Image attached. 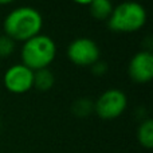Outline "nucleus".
<instances>
[{"label": "nucleus", "instance_id": "423d86ee", "mask_svg": "<svg viewBox=\"0 0 153 153\" xmlns=\"http://www.w3.org/2000/svg\"><path fill=\"white\" fill-rule=\"evenodd\" d=\"M3 83L12 94H24L34 87V71L23 63L12 65L5 70Z\"/></svg>", "mask_w": 153, "mask_h": 153}, {"label": "nucleus", "instance_id": "4468645a", "mask_svg": "<svg viewBox=\"0 0 153 153\" xmlns=\"http://www.w3.org/2000/svg\"><path fill=\"white\" fill-rule=\"evenodd\" d=\"M75 4H79V5H89L93 0H73Z\"/></svg>", "mask_w": 153, "mask_h": 153}, {"label": "nucleus", "instance_id": "9b49d317", "mask_svg": "<svg viewBox=\"0 0 153 153\" xmlns=\"http://www.w3.org/2000/svg\"><path fill=\"white\" fill-rule=\"evenodd\" d=\"M71 111L75 117L85 118L94 111V102L89 98H79L71 106Z\"/></svg>", "mask_w": 153, "mask_h": 153}, {"label": "nucleus", "instance_id": "ddd939ff", "mask_svg": "<svg viewBox=\"0 0 153 153\" xmlns=\"http://www.w3.org/2000/svg\"><path fill=\"white\" fill-rule=\"evenodd\" d=\"M91 73L94 75H97V76H102V75H105L106 73H108V69H109V66H108V63H106L105 61H97L94 65H91Z\"/></svg>", "mask_w": 153, "mask_h": 153}, {"label": "nucleus", "instance_id": "9d476101", "mask_svg": "<svg viewBox=\"0 0 153 153\" xmlns=\"http://www.w3.org/2000/svg\"><path fill=\"white\" fill-rule=\"evenodd\" d=\"M137 140L144 148L151 149L153 146V121L151 118L144 120L137 129Z\"/></svg>", "mask_w": 153, "mask_h": 153}, {"label": "nucleus", "instance_id": "20e7f679", "mask_svg": "<svg viewBox=\"0 0 153 153\" xmlns=\"http://www.w3.org/2000/svg\"><path fill=\"white\" fill-rule=\"evenodd\" d=\"M128 108V97L120 89H108L94 102V113L102 120H116Z\"/></svg>", "mask_w": 153, "mask_h": 153}, {"label": "nucleus", "instance_id": "f257e3e1", "mask_svg": "<svg viewBox=\"0 0 153 153\" xmlns=\"http://www.w3.org/2000/svg\"><path fill=\"white\" fill-rule=\"evenodd\" d=\"M43 28V16L31 5L16 7L7 13L3 22L4 35L13 42H26L40 34Z\"/></svg>", "mask_w": 153, "mask_h": 153}, {"label": "nucleus", "instance_id": "f8f14e48", "mask_svg": "<svg viewBox=\"0 0 153 153\" xmlns=\"http://www.w3.org/2000/svg\"><path fill=\"white\" fill-rule=\"evenodd\" d=\"M15 50V42L7 35H0V58H7Z\"/></svg>", "mask_w": 153, "mask_h": 153}, {"label": "nucleus", "instance_id": "f03ea898", "mask_svg": "<svg viewBox=\"0 0 153 153\" xmlns=\"http://www.w3.org/2000/svg\"><path fill=\"white\" fill-rule=\"evenodd\" d=\"M56 43L51 36L39 34L31 39L26 40L20 50L22 63L36 71L40 69H47L55 61Z\"/></svg>", "mask_w": 153, "mask_h": 153}, {"label": "nucleus", "instance_id": "0eeeda50", "mask_svg": "<svg viewBox=\"0 0 153 153\" xmlns=\"http://www.w3.org/2000/svg\"><path fill=\"white\" fill-rule=\"evenodd\" d=\"M128 74L136 83H148L153 78V55L149 50L136 53L128 65Z\"/></svg>", "mask_w": 153, "mask_h": 153}, {"label": "nucleus", "instance_id": "7ed1b4c3", "mask_svg": "<svg viewBox=\"0 0 153 153\" xmlns=\"http://www.w3.org/2000/svg\"><path fill=\"white\" fill-rule=\"evenodd\" d=\"M148 13L141 3L128 0L122 1L113 8L110 18L108 19V26L111 31L130 34L137 32L145 26Z\"/></svg>", "mask_w": 153, "mask_h": 153}, {"label": "nucleus", "instance_id": "39448f33", "mask_svg": "<svg viewBox=\"0 0 153 153\" xmlns=\"http://www.w3.org/2000/svg\"><path fill=\"white\" fill-rule=\"evenodd\" d=\"M67 58L79 67H90L101 59V48L94 39L86 36L75 38L67 46Z\"/></svg>", "mask_w": 153, "mask_h": 153}, {"label": "nucleus", "instance_id": "6e6552de", "mask_svg": "<svg viewBox=\"0 0 153 153\" xmlns=\"http://www.w3.org/2000/svg\"><path fill=\"white\" fill-rule=\"evenodd\" d=\"M113 8L111 0H93L89 4L90 15L95 20H108L113 12Z\"/></svg>", "mask_w": 153, "mask_h": 153}, {"label": "nucleus", "instance_id": "1a4fd4ad", "mask_svg": "<svg viewBox=\"0 0 153 153\" xmlns=\"http://www.w3.org/2000/svg\"><path fill=\"white\" fill-rule=\"evenodd\" d=\"M55 83V75L50 69H40L34 71V87L40 91H47Z\"/></svg>", "mask_w": 153, "mask_h": 153}, {"label": "nucleus", "instance_id": "2eb2a0df", "mask_svg": "<svg viewBox=\"0 0 153 153\" xmlns=\"http://www.w3.org/2000/svg\"><path fill=\"white\" fill-rule=\"evenodd\" d=\"M15 0H0V5H7V4H11L13 3Z\"/></svg>", "mask_w": 153, "mask_h": 153}]
</instances>
